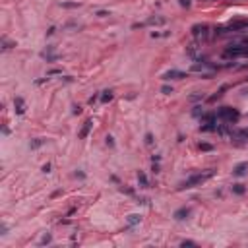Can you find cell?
Listing matches in <instances>:
<instances>
[{"label": "cell", "mask_w": 248, "mask_h": 248, "mask_svg": "<svg viewBox=\"0 0 248 248\" xmlns=\"http://www.w3.org/2000/svg\"><path fill=\"white\" fill-rule=\"evenodd\" d=\"M161 91H163L165 95H171V93H173V87H171V85H163V89H161Z\"/></svg>", "instance_id": "cell-17"}, {"label": "cell", "mask_w": 248, "mask_h": 248, "mask_svg": "<svg viewBox=\"0 0 248 248\" xmlns=\"http://www.w3.org/2000/svg\"><path fill=\"white\" fill-rule=\"evenodd\" d=\"M138 203H142V206H147V203H149V200H147V198H138Z\"/></svg>", "instance_id": "cell-24"}, {"label": "cell", "mask_w": 248, "mask_h": 248, "mask_svg": "<svg viewBox=\"0 0 248 248\" xmlns=\"http://www.w3.org/2000/svg\"><path fill=\"white\" fill-rule=\"evenodd\" d=\"M91 120H85L84 122V128H82V130H79V138H85L87 136V134H89V130H91Z\"/></svg>", "instance_id": "cell-10"}, {"label": "cell", "mask_w": 248, "mask_h": 248, "mask_svg": "<svg viewBox=\"0 0 248 248\" xmlns=\"http://www.w3.org/2000/svg\"><path fill=\"white\" fill-rule=\"evenodd\" d=\"M192 31H194V35H206L208 25H194V27H192Z\"/></svg>", "instance_id": "cell-12"}, {"label": "cell", "mask_w": 248, "mask_h": 248, "mask_svg": "<svg viewBox=\"0 0 248 248\" xmlns=\"http://www.w3.org/2000/svg\"><path fill=\"white\" fill-rule=\"evenodd\" d=\"M180 6H182V8H188V6H190V0H180Z\"/></svg>", "instance_id": "cell-25"}, {"label": "cell", "mask_w": 248, "mask_h": 248, "mask_svg": "<svg viewBox=\"0 0 248 248\" xmlns=\"http://www.w3.org/2000/svg\"><path fill=\"white\" fill-rule=\"evenodd\" d=\"M151 161H153V163H157V161H161V155H153V157H151Z\"/></svg>", "instance_id": "cell-29"}, {"label": "cell", "mask_w": 248, "mask_h": 248, "mask_svg": "<svg viewBox=\"0 0 248 248\" xmlns=\"http://www.w3.org/2000/svg\"><path fill=\"white\" fill-rule=\"evenodd\" d=\"M107 145H109V147H114V140H112V136H107Z\"/></svg>", "instance_id": "cell-23"}, {"label": "cell", "mask_w": 248, "mask_h": 248, "mask_svg": "<svg viewBox=\"0 0 248 248\" xmlns=\"http://www.w3.org/2000/svg\"><path fill=\"white\" fill-rule=\"evenodd\" d=\"M211 175H213L211 171L206 173V175H202V173H200V175H192L190 178H186V180L180 184V188H194L196 184H202V182H206L208 178H211Z\"/></svg>", "instance_id": "cell-2"}, {"label": "cell", "mask_w": 248, "mask_h": 248, "mask_svg": "<svg viewBox=\"0 0 248 248\" xmlns=\"http://www.w3.org/2000/svg\"><path fill=\"white\" fill-rule=\"evenodd\" d=\"M215 114H217L219 120H223V122H227V124H235L236 120H238V116H240L238 111H236V109H231V107H221Z\"/></svg>", "instance_id": "cell-1"}, {"label": "cell", "mask_w": 248, "mask_h": 248, "mask_svg": "<svg viewBox=\"0 0 248 248\" xmlns=\"http://www.w3.org/2000/svg\"><path fill=\"white\" fill-rule=\"evenodd\" d=\"M145 144H147V145L153 144V134H145Z\"/></svg>", "instance_id": "cell-19"}, {"label": "cell", "mask_w": 248, "mask_h": 248, "mask_svg": "<svg viewBox=\"0 0 248 248\" xmlns=\"http://www.w3.org/2000/svg\"><path fill=\"white\" fill-rule=\"evenodd\" d=\"M231 190H233V194H236V196H242V194L246 192V186H244V184H233Z\"/></svg>", "instance_id": "cell-9"}, {"label": "cell", "mask_w": 248, "mask_h": 248, "mask_svg": "<svg viewBox=\"0 0 248 248\" xmlns=\"http://www.w3.org/2000/svg\"><path fill=\"white\" fill-rule=\"evenodd\" d=\"M138 184H140V188H149V182H147V176L144 171L138 173Z\"/></svg>", "instance_id": "cell-7"}, {"label": "cell", "mask_w": 248, "mask_h": 248, "mask_svg": "<svg viewBox=\"0 0 248 248\" xmlns=\"http://www.w3.org/2000/svg\"><path fill=\"white\" fill-rule=\"evenodd\" d=\"M62 6H64V8H78L79 4H76V2H64Z\"/></svg>", "instance_id": "cell-20"}, {"label": "cell", "mask_w": 248, "mask_h": 248, "mask_svg": "<svg viewBox=\"0 0 248 248\" xmlns=\"http://www.w3.org/2000/svg\"><path fill=\"white\" fill-rule=\"evenodd\" d=\"M140 221H142V217L138 215V213H132V215H128V225H130V227H134V225H138Z\"/></svg>", "instance_id": "cell-11"}, {"label": "cell", "mask_w": 248, "mask_h": 248, "mask_svg": "<svg viewBox=\"0 0 248 248\" xmlns=\"http://www.w3.org/2000/svg\"><path fill=\"white\" fill-rule=\"evenodd\" d=\"M41 56H43L47 62H56V60H58V54L54 52V49H52V47H47L45 51L41 52Z\"/></svg>", "instance_id": "cell-3"}, {"label": "cell", "mask_w": 248, "mask_h": 248, "mask_svg": "<svg viewBox=\"0 0 248 248\" xmlns=\"http://www.w3.org/2000/svg\"><path fill=\"white\" fill-rule=\"evenodd\" d=\"M79 112H82V109H79L78 105H74V114H79Z\"/></svg>", "instance_id": "cell-28"}, {"label": "cell", "mask_w": 248, "mask_h": 248, "mask_svg": "<svg viewBox=\"0 0 248 248\" xmlns=\"http://www.w3.org/2000/svg\"><path fill=\"white\" fill-rule=\"evenodd\" d=\"M200 149H202V151H211V149H213V145H211V144H200Z\"/></svg>", "instance_id": "cell-16"}, {"label": "cell", "mask_w": 248, "mask_h": 248, "mask_svg": "<svg viewBox=\"0 0 248 248\" xmlns=\"http://www.w3.org/2000/svg\"><path fill=\"white\" fill-rule=\"evenodd\" d=\"M190 213H192V209L190 208H180V209H176L175 211V219L176 221H184V219H188Z\"/></svg>", "instance_id": "cell-4"}, {"label": "cell", "mask_w": 248, "mask_h": 248, "mask_svg": "<svg viewBox=\"0 0 248 248\" xmlns=\"http://www.w3.org/2000/svg\"><path fill=\"white\" fill-rule=\"evenodd\" d=\"M43 173H51V165H49V163H47L45 167H43Z\"/></svg>", "instance_id": "cell-30"}, {"label": "cell", "mask_w": 248, "mask_h": 248, "mask_svg": "<svg viewBox=\"0 0 248 248\" xmlns=\"http://www.w3.org/2000/svg\"><path fill=\"white\" fill-rule=\"evenodd\" d=\"M111 99H112V93H111V91H105L103 97H101V101H103V103H107V101H111Z\"/></svg>", "instance_id": "cell-15"}, {"label": "cell", "mask_w": 248, "mask_h": 248, "mask_svg": "<svg viewBox=\"0 0 248 248\" xmlns=\"http://www.w3.org/2000/svg\"><path fill=\"white\" fill-rule=\"evenodd\" d=\"M180 244H182V246H196V242L194 240H182Z\"/></svg>", "instance_id": "cell-22"}, {"label": "cell", "mask_w": 248, "mask_h": 248, "mask_svg": "<svg viewBox=\"0 0 248 248\" xmlns=\"http://www.w3.org/2000/svg\"><path fill=\"white\" fill-rule=\"evenodd\" d=\"M43 144H45V140H43V138H35L31 144H29V147H31V149H37V147H41Z\"/></svg>", "instance_id": "cell-13"}, {"label": "cell", "mask_w": 248, "mask_h": 248, "mask_svg": "<svg viewBox=\"0 0 248 248\" xmlns=\"http://www.w3.org/2000/svg\"><path fill=\"white\" fill-rule=\"evenodd\" d=\"M151 171H153V173L157 175V173H159V165H157V163H153V167H151Z\"/></svg>", "instance_id": "cell-27"}, {"label": "cell", "mask_w": 248, "mask_h": 248, "mask_svg": "<svg viewBox=\"0 0 248 248\" xmlns=\"http://www.w3.org/2000/svg\"><path fill=\"white\" fill-rule=\"evenodd\" d=\"M14 107H16V112H18V114H23L25 109H23V99H21V97L14 99Z\"/></svg>", "instance_id": "cell-8"}, {"label": "cell", "mask_w": 248, "mask_h": 248, "mask_svg": "<svg viewBox=\"0 0 248 248\" xmlns=\"http://www.w3.org/2000/svg\"><path fill=\"white\" fill-rule=\"evenodd\" d=\"M192 114H194V116H200V114H203V109L202 107H196V109L192 111Z\"/></svg>", "instance_id": "cell-18"}, {"label": "cell", "mask_w": 248, "mask_h": 248, "mask_svg": "<svg viewBox=\"0 0 248 248\" xmlns=\"http://www.w3.org/2000/svg\"><path fill=\"white\" fill-rule=\"evenodd\" d=\"M246 171H248V163H238L235 169H233V173H235V176H244Z\"/></svg>", "instance_id": "cell-6"}, {"label": "cell", "mask_w": 248, "mask_h": 248, "mask_svg": "<svg viewBox=\"0 0 248 248\" xmlns=\"http://www.w3.org/2000/svg\"><path fill=\"white\" fill-rule=\"evenodd\" d=\"M51 240H52V238H51V235H45L43 238H41V244H49Z\"/></svg>", "instance_id": "cell-21"}, {"label": "cell", "mask_w": 248, "mask_h": 248, "mask_svg": "<svg viewBox=\"0 0 248 248\" xmlns=\"http://www.w3.org/2000/svg\"><path fill=\"white\" fill-rule=\"evenodd\" d=\"M97 16H99V18H105V16H109V12H105V10H99Z\"/></svg>", "instance_id": "cell-26"}, {"label": "cell", "mask_w": 248, "mask_h": 248, "mask_svg": "<svg viewBox=\"0 0 248 248\" xmlns=\"http://www.w3.org/2000/svg\"><path fill=\"white\" fill-rule=\"evenodd\" d=\"M182 78H186V74L178 72V70H169V72L163 74V79H182Z\"/></svg>", "instance_id": "cell-5"}, {"label": "cell", "mask_w": 248, "mask_h": 248, "mask_svg": "<svg viewBox=\"0 0 248 248\" xmlns=\"http://www.w3.org/2000/svg\"><path fill=\"white\" fill-rule=\"evenodd\" d=\"M147 23H157V25H163L165 23V18H149Z\"/></svg>", "instance_id": "cell-14"}]
</instances>
